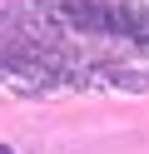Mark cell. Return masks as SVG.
<instances>
[{
	"instance_id": "1",
	"label": "cell",
	"mask_w": 149,
	"mask_h": 154,
	"mask_svg": "<svg viewBox=\"0 0 149 154\" xmlns=\"http://www.w3.org/2000/svg\"><path fill=\"white\" fill-rule=\"evenodd\" d=\"M0 154H15V149H10V144H0Z\"/></svg>"
}]
</instances>
